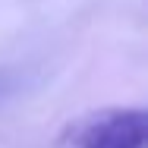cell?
Segmentation results:
<instances>
[{"instance_id":"cell-1","label":"cell","mask_w":148,"mask_h":148,"mask_svg":"<svg viewBox=\"0 0 148 148\" xmlns=\"http://www.w3.org/2000/svg\"><path fill=\"white\" fill-rule=\"evenodd\" d=\"M73 148H145L148 117L145 110H110L91 114L73 129Z\"/></svg>"},{"instance_id":"cell-2","label":"cell","mask_w":148,"mask_h":148,"mask_svg":"<svg viewBox=\"0 0 148 148\" xmlns=\"http://www.w3.org/2000/svg\"><path fill=\"white\" fill-rule=\"evenodd\" d=\"M13 85H16V73L6 69V66H0V101L13 91Z\"/></svg>"}]
</instances>
